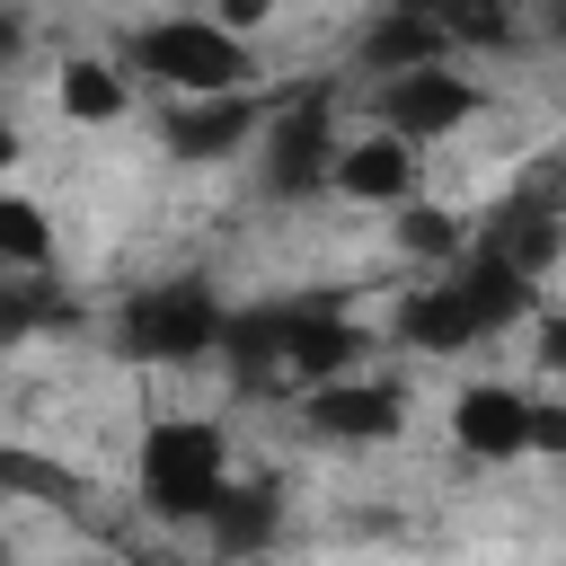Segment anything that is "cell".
I'll return each instance as SVG.
<instances>
[{
	"instance_id": "6da1fadb",
	"label": "cell",
	"mask_w": 566,
	"mask_h": 566,
	"mask_svg": "<svg viewBox=\"0 0 566 566\" xmlns=\"http://www.w3.org/2000/svg\"><path fill=\"white\" fill-rule=\"evenodd\" d=\"M124 62H133L142 80H159L168 97H212V88H248V80H256V44L230 35L212 9H168V18L133 27Z\"/></svg>"
},
{
	"instance_id": "7a4b0ae2",
	"label": "cell",
	"mask_w": 566,
	"mask_h": 566,
	"mask_svg": "<svg viewBox=\"0 0 566 566\" xmlns=\"http://www.w3.org/2000/svg\"><path fill=\"white\" fill-rule=\"evenodd\" d=\"M230 486V433L212 416H159L142 433V504L159 522H203Z\"/></svg>"
},
{
	"instance_id": "3957f363",
	"label": "cell",
	"mask_w": 566,
	"mask_h": 566,
	"mask_svg": "<svg viewBox=\"0 0 566 566\" xmlns=\"http://www.w3.org/2000/svg\"><path fill=\"white\" fill-rule=\"evenodd\" d=\"M115 345L133 363H159V371H186V363H212L221 345V292L177 274V283H142L115 318Z\"/></svg>"
},
{
	"instance_id": "277c9868",
	"label": "cell",
	"mask_w": 566,
	"mask_h": 566,
	"mask_svg": "<svg viewBox=\"0 0 566 566\" xmlns=\"http://www.w3.org/2000/svg\"><path fill=\"white\" fill-rule=\"evenodd\" d=\"M371 106H380V133H398V142H451L486 97H478V80H460V71H451V53H433V62L380 71Z\"/></svg>"
},
{
	"instance_id": "5b68a950",
	"label": "cell",
	"mask_w": 566,
	"mask_h": 566,
	"mask_svg": "<svg viewBox=\"0 0 566 566\" xmlns=\"http://www.w3.org/2000/svg\"><path fill=\"white\" fill-rule=\"evenodd\" d=\"M301 424H310L318 442H336V451H380V442H398L407 398H398L389 380L336 371V380H310V389H301Z\"/></svg>"
},
{
	"instance_id": "8992f818",
	"label": "cell",
	"mask_w": 566,
	"mask_h": 566,
	"mask_svg": "<svg viewBox=\"0 0 566 566\" xmlns=\"http://www.w3.org/2000/svg\"><path fill=\"white\" fill-rule=\"evenodd\" d=\"M363 363V318H345V310H327V301H283V318H274V389L283 380H336V371H354Z\"/></svg>"
},
{
	"instance_id": "52a82bcc",
	"label": "cell",
	"mask_w": 566,
	"mask_h": 566,
	"mask_svg": "<svg viewBox=\"0 0 566 566\" xmlns=\"http://www.w3.org/2000/svg\"><path fill=\"white\" fill-rule=\"evenodd\" d=\"M256 124H265L256 88H212V97H177L159 133H168V159H186V168H221V159H239V150L256 142Z\"/></svg>"
},
{
	"instance_id": "ba28073f",
	"label": "cell",
	"mask_w": 566,
	"mask_h": 566,
	"mask_svg": "<svg viewBox=\"0 0 566 566\" xmlns=\"http://www.w3.org/2000/svg\"><path fill=\"white\" fill-rule=\"evenodd\" d=\"M256 133H265V186H274L283 203L327 195V150H336V115H327V97H292V106H274V124H256Z\"/></svg>"
},
{
	"instance_id": "9c48e42d",
	"label": "cell",
	"mask_w": 566,
	"mask_h": 566,
	"mask_svg": "<svg viewBox=\"0 0 566 566\" xmlns=\"http://www.w3.org/2000/svg\"><path fill=\"white\" fill-rule=\"evenodd\" d=\"M451 442H460V460H486V469L531 460V389H513V380H469V389L451 398Z\"/></svg>"
},
{
	"instance_id": "30bf717a",
	"label": "cell",
	"mask_w": 566,
	"mask_h": 566,
	"mask_svg": "<svg viewBox=\"0 0 566 566\" xmlns=\"http://www.w3.org/2000/svg\"><path fill=\"white\" fill-rule=\"evenodd\" d=\"M327 195H345V203H371V212H389L398 195H416V142H398V133H336V150H327Z\"/></svg>"
},
{
	"instance_id": "8fae6325",
	"label": "cell",
	"mask_w": 566,
	"mask_h": 566,
	"mask_svg": "<svg viewBox=\"0 0 566 566\" xmlns=\"http://www.w3.org/2000/svg\"><path fill=\"white\" fill-rule=\"evenodd\" d=\"M433 53H451L442 44V27L433 18H416V9H398V0H380L371 18H363V35H354V71H407V62H433Z\"/></svg>"
},
{
	"instance_id": "7c38bea8",
	"label": "cell",
	"mask_w": 566,
	"mask_h": 566,
	"mask_svg": "<svg viewBox=\"0 0 566 566\" xmlns=\"http://www.w3.org/2000/svg\"><path fill=\"white\" fill-rule=\"evenodd\" d=\"M53 106H62L71 124H124L133 80H124V62H106V53H71V62L53 71Z\"/></svg>"
},
{
	"instance_id": "4fadbf2b",
	"label": "cell",
	"mask_w": 566,
	"mask_h": 566,
	"mask_svg": "<svg viewBox=\"0 0 566 566\" xmlns=\"http://www.w3.org/2000/svg\"><path fill=\"white\" fill-rule=\"evenodd\" d=\"M203 531H212V548L248 557V548H265V539L283 531V495H274V486H221L212 513H203Z\"/></svg>"
},
{
	"instance_id": "5bb4252c",
	"label": "cell",
	"mask_w": 566,
	"mask_h": 566,
	"mask_svg": "<svg viewBox=\"0 0 566 566\" xmlns=\"http://www.w3.org/2000/svg\"><path fill=\"white\" fill-rule=\"evenodd\" d=\"M389 239H398L407 256H424V265H451V256L469 248V221H460L451 203H416V195H398V203H389Z\"/></svg>"
},
{
	"instance_id": "9a60e30c",
	"label": "cell",
	"mask_w": 566,
	"mask_h": 566,
	"mask_svg": "<svg viewBox=\"0 0 566 566\" xmlns=\"http://www.w3.org/2000/svg\"><path fill=\"white\" fill-rule=\"evenodd\" d=\"M398 9L433 18L451 53H486V44H504V35H513V0H398Z\"/></svg>"
},
{
	"instance_id": "2e32d148",
	"label": "cell",
	"mask_w": 566,
	"mask_h": 566,
	"mask_svg": "<svg viewBox=\"0 0 566 566\" xmlns=\"http://www.w3.org/2000/svg\"><path fill=\"white\" fill-rule=\"evenodd\" d=\"M44 265H53V212L0 186V274H44Z\"/></svg>"
},
{
	"instance_id": "e0dca14e",
	"label": "cell",
	"mask_w": 566,
	"mask_h": 566,
	"mask_svg": "<svg viewBox=\"0 0 566 566\" xmlns=\"http://www.w3.org/2000/svg\"><path fill=\"white\" fill-rule=\"evenodd\" d=\"M62 318H71L62 292H44V283H0V354L27 345L35 327H62Z\"/></svg>"
},
{
	"instance_id": "ac0fdd59",
	"label": "cell",
	"mask_w": 566,
	"mask_h": 566,
	"mask_svg": "<svg viewBox=\"0 0 566 566\" xmlns=\"http://www.w3.org/2000/svg\"><path fill=\"white\" fill-rule=\"evenodd\" d=\"M212 18H221L230 35H256V27L274 18V0H212Z\"/></svg>"
},
{
	"instance_id": "d6986e66",
	"label": "cell",
	"mask_w": 566,
	"mask_h": 566,
	"mask_svg": "<svg viewBox=\"0 0 566 566\" xmlns=\"http://www.w3.org/2000/svg\"><path fill=\"white\" fill-rule=\"evenodd\" d=\"M18 53H27V9L0 0V71H18Z\"/></svg>"
},
{
	"instance_id": "ffe728a7",
	"label": "cell",
	"mask_w": 566,
	"mask_h": 566,
	"mask_svg": "<svg viewBox=\"0 0 566 566\" xmlns=\"http://www.w3.org/2000/svg\"><path fill=\"white\" fill-rule=\"evenodd\" d=\"M18 150H27V142H18V124H0V177L18 168Z\"/></svg>"
},
{
	"instance_id": "44dd1931",
	"label": "cell",
	"mask_w": 566,
	"mask_h": 566,
	"mask_svg": "<svg viewBox=\"0 0 566 566\" xmlns=\"http://www.w3.org/2000/svg\"><path fill=\"white\" fill-rule=\"evenodd\" d=\"M9 486H18V451H0V504H9Z\"/></svg>"
}]
</instances>
